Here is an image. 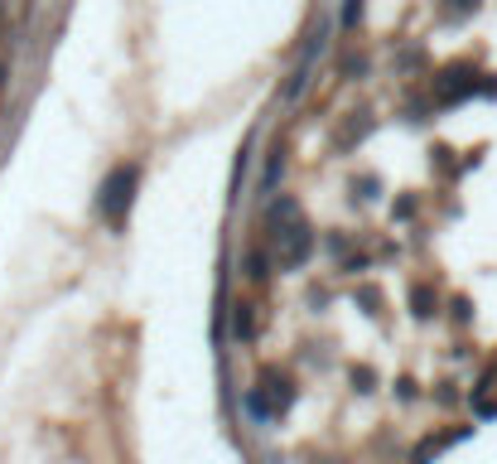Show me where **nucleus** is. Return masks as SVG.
Here are the masks:
<instances>
[{
  "label": "nucleus",
  "mask_w": 497,
  "mask_h": 464,
  "mask_svg": "<svg viewBox=\"0 0 497 464\" xmlns=\"http://www.w3.org/2000/svg\"><path fill=\"white\" fill-rule=\"evenodd\" d=\"M237 334H251V315H247V305L237 309Z\"/></svg>",
  "instance_id": "obj_5"
},
{
  "label": "nucleus",
  "mask_w": 497,
  "mask_h": 464,
  "mask_svg": "<svg viewBox=\"0 0 497 464\" xmlns=\"http://www.w3.org/2000/svg\"><path fill=\"white\" fill-rule=\"evenodd\" d=\"M131 189H136V165H121V170L102 185V213L111 223H121V213L131 208Z\"/></svg>",
  "instance_id": "obj_1"
},
{
  "label": "nucleus",
  "mask_w": 497,
  "mask_h": 464,
  "mask_svg": "<svg viewBox=\"0 0 497 464\" xmlns=\"http://www.w3.org/2000/svg\"><path fill=\"white\" fill-rule=\"evenodd\" d=\"M309 257V228L305 223H295V228H286V247H280V266H300Z\"/></svg>",
  "instance_id": "obj_3"
},
{
  "label": "nucleus",
  "mask_w": 497,
  "mask_h": 464,
  "mask_svg": "<svg viewBox=\"0 0 497 464\" xmlns=\"http://www.w3.org/2000/svg\"><path fill=\"white\" fill-rule=\"evenodd\" d=\"M410 305H416V315H430V305H435V295H430V290H425V286H420L416 295H410Z\"/></svg>",
  "instance_id": "obj_4"
},
{
  "label": "nucleus",
  "mask_w": 497,
  "mask_h": 464,
  "mask_svg": "<svg viewBox=\"0 0 497 464\" xmlns=\"http://www.w3.org/2000/svg\"><path fill=\"white\" fill-rule=\"evenodd\" d=\"M474 88H478V73H474V68H449V73L435 82V97H439V102H464Z\"/></svg>",
  "instance_id": "obj_2"
}]
</instances>
